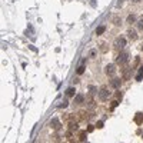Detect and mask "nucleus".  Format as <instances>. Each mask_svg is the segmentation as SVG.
Wrapping results in <instances>:
<instances>
[{"instance_id": "obj_8", "label": "nucleus", "mask_w": 143, "mask_h": 143, "mask_svg": "<svg viewBox=\"0 0 143 143\" xmlns=\"http://www.w3.org/2000/svg\"><path fill=\"white\" fill-rule=\"evenodd\" d=\"M135 122L137 123V125H142L143 123V113H137L135 116Z\"/></svg>"}, {"instance_id": "obj_20", "label": "nucleus", "mask_w": 143, "mask_h": 143, "mask_svg": "<svg viewBox=\"0 0 143 143\" xmlns=\"http://www.w3.org/2000/svg\"><path fill=\"white\" fill-rule=\"evenodd\" d=\"M96 127H97V129H102V127H103V122H100V120H99V122L96 123Z\"/></svg>"}, {"instance_id": "obj_18", "label": "nucleus", "mask_w": 143, "mask_h": 143, "mask_svg": "<svg viewBox=\"0 0 143 143\" xmlns=\"http://www.w3.org/2000/svg\"><path fill=\"white\" fill-rule=\"evenodd\" d=\"M69 126H70V129H72V130H76V129H77V125H76L75 122H72V123H70Z\"/></svg>"}, {"instance_id": "obj_13", "label": "nucleus", "mask_w": 143, "mask_h": 143, "mask_svg": "<svg viewBox=\"0 0 143 143\" xmlns=\"http://www.w3.org/2000/svg\"><path fill=\"white\" fill-rule=\"evenodd\" d=\"M82 102H83V96H82V94H77L75 97V103L77 104V103H82Z\"/></svg>"}, {"instance_id": "obj_1", "label": "nucleus", "mask_w": 143, "mask_h": 143, "mask_svg": "<svg viewBox=\"0 0 143 143\" xmlns=\"http://www.w3.org/2000/svg\"><path fill=\"white\" fill-rule=\"evenodd\" d=\"M126 43H127L126 37H123V36H119L117 39L115 40V43H113V47H115L116 50L122 52V50H123V49H125V46H126Z\"/></svg>"}, {"instance_id": "obj_22", "label": "nucleus", "mask_w": 143, "mask_h": 143, "mask_svg": "<svg viewBox=\"0 0 143 143\" xmlns=\"http://www.w3.org/2000/svg\"><path fill=\"white\" fill-rule=\"evenodd\" d=\"M116 97H117V100L120 102V99H122V93H120V92H116Z\"/></svg>"}, {"instance_id": "obj_21", "label": "nucleus", "mask_w": 143, "mask_h": 143, "mask_svg": "<svg viewBox=\"0 0 143 143\" xmlns=\"http://www.w3.org/2000/svg\"><path fill=\"white\" fill-rule=\"evenodd\" d=\"M142 79H143V75H140V73H137V76H136V80H137V82H140Z\"/></svg>"}, {"instance_id": "obj_15", "label": "nucleus", "mask_w": 143, "mask_h": 143, "mask_svg": "<svg viewBox=\"0 0 143 143\" xmlns=\"http://www.w3.org/2000/svg\"><path fill=\"white\" fill-rule=\"evenodd\" d=\"M89 92L92 93V94H96V93L99 92V90H97V89H96L94 86H89Z\"/></svg>"}, {"instance_id": "obj_2", "label": "nucleus", "mask_w": 143, "mask_h": 143, "mask_svg": "<svg viewBox=\"0 0 143 143\" xmlns=\"http://www.w3.org/2000/svg\"><path fill=\"white\" fill-rule=\"evenodd\" d=\"M127 62H129V52L127 50H122L120 52V54L116 57V63L120 65V66H123V65H126Z\"/></svg>"}, {"instance_id": "obj_24", "label": "nucleus", "mask_w": 143, "mask_h": 143, "mask_svg": "<svg viewBox=\"0 0 143 143\" xmlns=\"http://www.w3.org/2000/svg\"><path fill=\"white\" fill-rule=\"evenodd\" d=\"M60 107H67V102H63V103L60 104Z\"/></svg>"}, {"instance_id": "obj_12", "label": "nucleus", "mask_w": 143, "mask_h": 143, "mask_svg": "<svg viewBox=\"0 0 143 143\" xmlns=\"http://www.w3.org/2000/svg\"><path fill=\"white\" fill-rule=\"evenodd\" d=\"M104 30H106V27H104V26H99V27L96 29V34H97V36H100L102 33H104Z\"/></svg>"}, {"instance_id": "obj_5", "label": "nucleus", "mask_w": 143, "mask_h": 143, "mask_svg": "<svg viewBox=\"0 0 143 143\" xmlns=\"http://www.w3.org/2000/svg\"><path fill=\"white\" fill-rule=\"evenodd\" d=\"M122 76H123V80H129L132 77V67L122 69Z\"/></svg>"}, {"instance_id": "obj_14", "label": "nucleus", "mask_w": 143, "mask_h": 143, "mask_svg": "<svg viewBox=\"0 0 143 143\" xmlns=\"http://www.w3.org/2000/svg\"><path fill=\"white\" fill-rule=\"evenodd\" d=\"M136 20V16L135 14H129V17H127V23H133Z\"/></svg>"}, {"instance_id": "obj_4", "label": "nucleus", "mask_w": 143, "mask_h": 143, "mask_svg": "<svg viewBox=\"0 0 143 143\" xmlns=\"http://www.w3.org/2000/svg\"><path fill=\"white\" fill-rule=\"evenodd\" d=\"M104 73L109 76V77H113V76L116 75V65H113V63H109V65L104 67Z\"/></svg>"}, {"instance_id": "obj_9", "label": "nucleus", "mask_w": 143, "mask_h": 143, "mask_svg": "<svg viewBox=\"0 0 143 143\" xmlns=\"http://www.w3.org/2000/svg\"><path fill=\"white\" fill-rule=\"evenodd\" d=\"M84 70H86V65H84V63H82V65H80V66L77 67L76 73H77V75H83V73H84Z\"/></svg>"}, {"instance_id": "obj_10", "label": "nucleus", "mask_w": 143, "mask_h": 143, "mask_svg": "<svg viewBox=\"0 0 143 143\" xmlns=\"http://www.w3.org/2000/svg\"><path fill=\"white\" fill-rule=\"evenodd\" d=\"M52 126L54 127V129H56V130H59L60 129V123H59V119H53V120H52Z\"/></svg>"}, {"instance_id": "obj_19", "label": "nucleus", "mask_w": 143, "mask_h": 143, "mask_svg": "<svg viewBox=\"0 0 143 143\" xmlns=\"http://www.w3.org/2000/svg\"><path fill=\"white\" fill-rule=\"evenodd\" d=\"M86 130H87V132L90 133V132H93V130H94V126H92V125H89V126H87V129H86Z\"/></svg>"}, {"instance_id": "obj_23", "label": "nucleus", "mask_w": 143, "mask_h": 143, "mask_svg": "<svg viewBox=\"0 0 143 143\" xmlns=\"http://www.w3.org/2000/svg\"><path fill=\"white\" fill-rule=\"evenodd\" d=\"M80 140H86V133H80Z\"/></svg>"}, {"instance_id": "obj_26", "label": "nucleus", "mask_w": 143, "mask_h": 143, "mask_svg": "<svg viewBox=\"0 0 143 143\" xmlns=\"http://www.w3.org/2000/svg\"><path fill=\"white\" fill-rule=\"evenodd\" d=\"M133 1H139V0H133Z\"/></svg>"}, {"instance_id": "obj_11", "label": "nucleus", "mask_w": 143, "mask_h": 143, "mask_svg": "<svg viewBox=\"0 0 143 143\" xmlns=\"http://www.w3.org/2000/svg\"><path fill=\"white\" fill-rule=\"evenodd\" d=\"M66 94L70 96V97H72V96H75V94H76V89H75V87H69L67 90H66Z\"/></svg>"}, {"instance_id": "obj_6", "label": "nucleus", "mask_w": 143, "mask_h": 143, "mask_svg": "<svg viewBox=\"0 0 143 143\" xmlns=\"http://www.w3.org/2000/svg\"><path fill=\"white\" fill-rule=\"evenodd\" d=\"M110 86H112L113 89H120V86H122V79L113 77V79L110 80Z\"/></svg>"}, {"instance_id": "obj_25", "label": "nucleus", "mask_w": 143, "mask_h": 143, "mask_svg": "<svg viewBox=\"0 0 143 143\" xmlns=\"http://www.w3.org/2000/svg\"><path fill=\"white\" fill-rule=\"evenodd\" d=\"M139 73H140V75H143V65L140 66V69H139Z\"/></svg>"}, {"instance_id": "obj_7", "label": "nucleus", "mask_w": 143, "mask_h": 143, "mask_svg": "<svg viewBox=\"0 0 143 143\" xmlns=\"http://www.w3.org/2000/svg\"><path fill=\"white\" fill-rule=\"evenodd\" d=\"M127 36H129L132 40H136V39H137V32H136L135 29H129V30H127Z\"/></svg>"}, {"instance_id": "obj_16", "label": "nucleus", "mask_w": 143, "mask_h": 143, "mask_svg": "<svg viewBox=\"0 0 143 143\" xmlns=\"http://www.w3.org/2000/svg\"><path fill=\"white\" fill-rule=\"evenodd\" d=\"M117 104H119V100H113L112 103H110V110H113L116 106H117Z\"/></svg>"}, {"instance_id": "obj_17", "label": "nucleus", "mask_w": 143, "mask_h": 143, "mask_svg": "<svg viewBox=\"0 0 143 143\" xmlns=\"http://www.w3.org/2000/svg\"><path fill=\"white\" fill-rule=\"evenodd\" d=\"M137 27H139L140 30H143V17L142 19H139V22H137Z\"/></svg>"}, {"instance_id": "obj_3", "label": "nucleus", "mask_w": 143, "mask_h": 143, "mask_svg": "<svg viewBox=\"0 0 143 143\" xmlns=\"http://www.w3.org/2000/svg\"><path fill=\"white\" fill-rule=\"evenodd\" d=\"M97 96H99V99H100L102 102L109 100V97H110L109 89H107V87H100V89H99V92H97Z\"/></svg>"}]
</instances>
